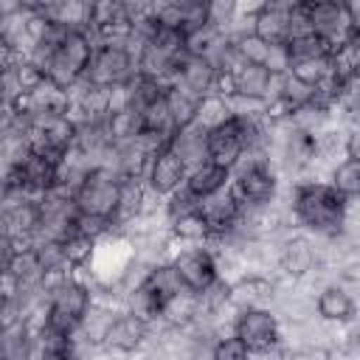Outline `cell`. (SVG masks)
Instances as JSON below:
<instances>
[{"instance_id": "9a60e30c", "label": "cell", "mask_w": 360, "mask_h": 360, "mask_svg": "<svg viewBox=\"0 0 360 360\" xmlns=\"http://www.w3.org/2000/svg\"><path fill=\"white\" fill-rule=\"evenodd\" d=\"M295 0H264L253 14V34L267 45L287 42V14Z\"/></svg>"}, {"instance_id": "e575fe53", "label": "cell", "mask_w": 360, "mask_h": 360, "mask_svg": "<svg viewBox=\"0 0 360 360\" xmlns=\"http://www.w3.org/2000/svg\"><path fill=\"white\" fill-rule=\"evenodd\" d=\"M141 127L149 129V132H158V135H172L174 127H172V115H169V107H166V96L155 98L152 104H146L141 110Z\"/></svg>"}, {"instance_id": "5bb4252c", "label": "cell", "mask_w": 360, "mask_h": 360, "mask_svg": "<svg viewBox=\"0 0 360 360\" xmlns=\"http://www.w3.org/2000/svg\"><path fill=\"white\" fill-rule=\"evenodd\" d=\"M312 307H315V318H321L326 323H335V326H343V323H354L357 321V298H354V292L343 290L335 281L326 284L312 298Z\"/></svg>"}, {"instance_id": "60d3db41", "label": "cell", "mask_w": 360, "mask_h": 360, "mask_svg": "<svg viewBox=\"0 0 360 360\" xmlns=\"http://www.w3.org/2000/svg\"><path fill=\"white\" fill-rule=\"evenodd\" d=\"M233 48H236V53H239V59H242V62H248V65H262V68H264V62H267V56H270V48H273V45L262 42L256 34H248V37L236 39V42H233Z\"/></svg>"}, {"instance_id": "f1b7e54d", "label": "cell", "mask_w": 360, "mask_h": 360, "mask_svg": "<svg viewBox=\"0 0 360 360\" xmlns=\"http://www.w3.org/2000/svg\"><path fill=\"white\" fill-rule=\"evenodd\" d=\"M231 76H233V93L264 98V90H267V79H270V70H267V68L242 62V65H239V68H236Z\"/></svg>"}, {"instance_id": "4dcf8cb0", "label": "cell", "mask_w": 360, "mask_h": 360, "mask_svg": "<svg viewBox=\"0 0 360 360\" xmlns=\"http://www.w3.org/2000/svg\"><path fill=\"white\" fill-rule=\"evenodd\" d=\"M228 118H231V112H228L225 96H219V93H205V96H200V101H197V115H194V124H197L200 129L208 132V129L225 124Z\"/></svg>"}, {"instance_id": "cb8c5ba5", "label": "cell", "mask_w": 360, "mask_h": 360, "mask_svg": "<svg viewBox=\"0 0 360 360\" xmlns=\"http://www.w3.org/2000/svg\"><path fill=\"white\" fill-rule=\"evenodd\" d=\"M104 129H107V138L110 143L121 146V143H129L143 127H141V112L135 107H124V110H115V112H107L104 115Z\"/></svg>"}, {"instance_id": "3957f363", "label": "cell", "mask_w": 360, "mask_h": 360, "mask_svg": "<svg viewBox=\"0 0 360 360\" xmlns=\"http://www.w3.org/2000/svg\"><path fill=\"white\" fill-rule=\"evenodd\" d=\"M118 200H121V177L107 169H98V166L90 169L73 191V202H76L79 214L101 217L110 222L118 211Z\"/></svg>"}, {"instance_id": "83f0119b", "label": "cell", "mask_w": 360, "mask_h": 360, "mask_svg": "<svg viewBox=\"0 0 360 360\" xmlns=\"http://www.w3.org/2000/svg\"><path fill=\"white\" fill-rule=\"evenodd\" d=\"M6 270L14 276V281L20 287H37V284H42V276H45L42 267H39V259H37L34 248H17Z\"/></svg>"}, {"instance_id": "d590c367", "label": "cell", "mask_w": 360, "mask_h": 360, "mask_svg": "<svg viewBox=\"0 0 360 360\" xmlns=\"http://www.w3.org/2000/svg\"><path fill=\"white\" fill-rule=\"evenodd\" d=\"M208 360H253V352L233 332H228V335L214 338L208 349Z\"/></svg>"}, {"instance_id": "ba28073f", "label": "cell", "mask_w": 360, "mask_h": 360, "mask_svg": "<svg viewBox=\"0 0 360 360\" xmlns=\"http://www.w3.org/2000/svg\"><path fill=\"white\" fill-rule=\"evenodd\" d=\"M304 8H307L312 34L321 37L329 48L346 42L349 37H360V31H354L349 25L343 3H338V0H304Z\"/></svg>"}, {"instance_id": "7c38bea8", "label": "cell", "mask_w": 360, "mask_h": 360, "mask_svg": "<svg viewBox=\"0 0 360 360\" xmlns=\"http://www.w3.org/2000/svg\"><path fill=\"white\" fill-rule=\"evenodd\" d=\"M318 267V253L312 245V236L304 231H292L276 253V273L290 278H304L309 270Z\"/></svg>"}, {"instance_id": "1f68e13d", "label": "cell", "mask_w": 360, "mask_h": 360, "mask_svg": "<svg viewBox=\"0 0 360 360\" xmlns=\"http://www.w3.org/2000/svg\"><path fill=\"white\" fill-rule=\"evenodd\" d=\"M37 259H39V267L45 276H62V273H70V264H68V253H65V245L62 242H34L31 245Z\"/></svg>"}, {"instance_id": "b9f144b4", "label": "cell", "mask_w": 360, "mask_h": 360, "mask_svg": "<svg viewBox=\"0 0 360 360\" xmlns=\"http://www.w3.org/2000/svg\"><path fill=\"white\" fill-rule=\"evenodd\" d=\"M205 11H208V22L219 31H225L231 25V20L236 17V0H214V3H205Z\"/></svg>"}, {"instance_id": "484cf974", "label": "cell", "mask_w": 360, "mask_h": 360, "mask_svg": "<svg viewBox=\"0 0 360 360\" xmlns=\"http://www.w3.org/2000/svg\"><path fill=\"white\" fill-rule=\"evenodd\" d=\"M343 200L354 202L360 194V158H343L340 163H335L329 180H326Z\"/></svg>"}, {"instance_id": "d6986e66", "label": "cell", "mask_w": 360, "mask_h": 360, "mask_svg": "<svg viewBox=\"0 0 360 360\" xmlns=\"http://www.w3.org/2000/svg\"><path fill=\"white\" fill-rule=\"evenodd\" d=\"M118 309H112L110 304H101V301H93V307L87 309V315L79 321L76 326V338L84 343V346H93V349H101L112 321H115Z\"/></svg>"}, {"instance_id": "277c9868", "label": "cell", "mask_w": 360, "mask_h": 360, "mask_svg": "<svg viewBox=\"0 0 360 360\" xmlns=\"http://www.w3.org/2000/svg\"><path fill=\"white\" fill-rule=\"evenodd\" d=\"M169 264L177 273L183 290H188L194 295H202L219 278L217 259H214L211 248H205V245H180V248H174L172 256H169Z\"/></svg>"}, {"instance_id": "4fadbf2b", "label": "cell", "mask_w": 360, "mask_h": 360, "mask_svg": "<svg viewBox=\"0 0 360 360\" xmlns=\"http://www.w3.org/2000/svg\"><path fill=\"white\" fill-rule=\"evenodd\" d=\"M205 143H208V163L219 166V169H233L242 158V127L236 118H228L225 124L214 127L205 132Z\"/></svg>"}, {"instance_id": "7a4b0ae2", "label": "cell", "mask_w": 360, "mask_h": 360, "mask_svg": "<svg viewBox=\"0 0 360 360\" xmlns=\"http://www.w3.org/2000/svg\"><path fill=\"white\" fill-rule=\"evenodd\" d=\"M281 177L262 155H242L231 169V191L239 205H267L276 200Z\"/></svg>"}, {"instance_id": "6da1fadb", "label": "cell", "mask_w": 360, "mask_h": 360, "mask_svg": "<svg viewBox=\"0 0 360 360\" xmlns=\"http://www.w3.org/2000/svg\"><path fill=\"white\" fill-rule=\"evenodd\" d=\"M354 202L343 200L329 183H309V180L290 183L292 222L298 231L309 236H343V225Z\"/></svg>"}, {"instance_id": "44dd1931", "label": "cell", "mask_w": 360, "mask_h": 360, "mask_svg": "<svg viewBox=\"0 0 360 360\" xmlns=\"http://www.w3.org/2000/svg\"><path fill=\"white\" fill-rule=\"evenodd\" d=\"M6 222H8V233L14 239L17 248H28L31 236L39 228V205L37 200H22L17 205H6Z\"/></svg>"}, {"instance_id": "8992f818", "label": "cell", "mask_w": 360, "mask_h": 360, "mask_svg": "<svg viewBox=\"0 0 360 360\" xmlns=\"http://www.w3.org/2000/svg\"><path fill=\"white\" fill-rule=\"evenodd\" d=\"M231 332L253 354H264V352H273L276 346H281V323L270 307H253V309L236 312Z\"/></svg>"}, {"instance_id": "603a6c76", "label": "cell", "mask_w": 360, "mask_h": 360, "mask_svg": "<svg viewBox=\"0 0 360 360\" xmlns=\"http://www.w3.org/2000/svg\"><path fill=\"white\" fill-rule=\"evenodd\" d=\"M183 186L202 202L205 197H211V194H217V191H222V188L231 186V172L228 169H219L214 163H202L200 169H194V172L186 174V183Z\"/></svg>"}, {"instance_id": "ffe728a7", "label": "cell", "mask_w": 360, "mask_h": 360, "mask_svg": "<svg viewBox=\"0 0 360 360\" xmlns=\"http://www.w3.org/2000/svg\"><path fill=\"white\" fill-rule=\"evenodd\" d=\"M37 6L51 22L65 25L68 31L90 28V3L84 0H51V3H37Z\"/></svg>"}, {"instance_id": "8fae6325", "label": "cell", "mask_w": 360, "mask_h": 360, "mask_svg": "<svg viewBox=\"0 0 360 360\" xmlns=\"http://www.w3.org/2000/svg\"><path fill=\"white\" fill-rule=\"evenodd\" d=\"M197 211L208 225V233H211L208 245H214V242H222V239H228L233 233V225L239 219V200L233 197V191L228 186V188L205 197Z\"/></svg>"}, {"instance_id": "f35d334b", "label": "cell", "mask_w": 360, "mask_h": 360, "mask_svg": "<svg viewBox=\"0 0 360 360\" xmlns=\"http://www.w3.org/2000/svg\"><path fill=\"white\" fill-rule=\"evenodd\" d=\"M287 56H290V62H295V59H315V56H329V45L321 39V37H315V34H307V37H298V39H290L287 45Z\"/></svg>"}, {"instance_id": "2e32d148", "label": "cell", "mask_w": 360, "mask_h": 360, "mask_svg": "<svg viewBox=\"0 0 360 360\" xmlns=\"http://www.w3.org/2000/svg\"><path fill=\"white\" fill-rule=\"evenodd\" d=\"M214 82H217V73H214V68H211L202 56H197V53H183V56L177 59L172 84L183 87V90H188L191 96L200 98V96H205V93H214Z\"/></svg>"}, {"instance_id": "ee69618b", "label": "cell", "mask_w": 360, "mask_h": 360, "mask_svg": "<svg viewBox=\"0 0 360 360\" xmlns=\"http://www.w3.org/2000/svg\"><path fill=\"white\" fill-rule=\"evenodd\" d=\"M14 59H17V53L8 48V42L0 37V73H6L11 65H14Z\"/></svg>"}, {"instance_id": "f546056e", "label": "cell", "mask_w": 360, "mask_h": 360, "mask_svg": "<svg viewBox=\"0 0 360 360\" xmlns=\"http://www.w3.org/2000/svg\"><path fill=\"white\" fill-rule=\"evenodd\" d=\"M143 287H146L149 292H155L163 304H166L172 295L183 292V284H180V278H177V273L172 270V264H169V262L152 264V267H149V273H146V278H143Z\"/></svg>"}, {"instance_id": "d4e9b609", "label": "cell", "mask_w": 360, "mask_h": 360, "mask_svg": "<svg viewBox=\"0 0 360 360\" xmlns=\"http://www.w3.org/2000/svg\"><path fill=\"white\" fill-rule=\"evenodd\" d=\"M166 228H169V236H172L174 248H180V245H208V236H211L205 219L200 217V211L177 217Z\"/></svg>"}, {"instance_id": "d6a6232c", "label": "cell", "mask_w": 360, "mask_h": 360, "mask_svg": "<svg viewBox=\"0 0 360 360\" xmlns=\"http://www.w3.org/2000/svg\"><path fill=\"white\" fill-rule=\"evenodd\" d=\"M8 73H11V79H14V84H17V90L25 96V93H34V90H39L45 82H48V76H45V70L42 68H37L31 59H25V56H17L14 59V65L8 68Z\"/></svg>"}, {"instance_id": "30bf717a", "label": "cell", "mask_w": 360, "mask_h": 360, "mask_svg": "<svg viewBox=\"0 0 360 360\" xmlns=\"http://www.w3.org/2000/svg\"><path fill=\"white\" fill-rule=\"evenodd\" d=\"M149 335H152V323L141 321L132 312H118L107 338H104V343H101V349L107 354H115V357H132L143 349Z\"/></svg>"}, {"instance_id": "7bdbcfd3", "label": "cell", "mask_w": 360, "mask_h": 360, "mask_svg": "<svg viewBox=\"0 0 360 360\" xmlns=\"http://www.w3.org/2000/svg\"><path fill=\"white\" fill-rule=\"evenodd\" d=\"M20 11H22V3L20 0H0V25L6 20H11L14 14H20Z\"/></svg>"}, {"instance_id": "e0dca14e", "label": "cell", "mask_w": 360, "mask_h": 360, "mask_svg": "<svg viewBox=\"0 0 360 360\" xmlns=\"http://www.w3.org/2000/svg\"><path fill=\"white\" fill-rule=\"evenodd\" d=\"M270 295H273V281L270 276H259V273H245L236 281L228 284V304L242 312V309H253V307H270Z\"/></svg>"}, {"instance_id": "74e56055", "label": "cell", "mask_w": 360, "mask_h": 360, "mask_svg": "<svg viewBox=\"0 0 360 360\" xmlns=\"http://www.w3.org/2000/svg\"><path fill=\"white\" fill-rule=\"evenodd\" d=\"M183 17H186V0H160V3H152V20L158 22V28L183 31Z\"/></svg>"}, {"instance_id": "9c48e42d", "label": "cell", "mask_w": 360, "mask_h": 360, "mask_svg": "<svg viewBox=\"0 0 360 360\" xmlns=\"http://www.w3.org/2000/svg\"><path fill=\"white\" fill-rule=\"evenodd\" d=\"M186 166H183V160L172 152V146L166 143L163 149H158L152 158H149V163H146V172H143V186H146V191H152L155 197H160V200H166L169 194H174L177 188H183V183H186Z\"/></svg>"}, {"instance_id": "5b68a950", "label": "cell", "mask_w": 360, "mask_h": 360, "mask_svg": "<svg viewBox=\"0 0 360 360\" xmlns=\"http://www.w3.org/2000/svg\"><path fill=\"white\" fill-rule=\"evenodd\" d=\"M93 42L84 37V31H70L68 39L53 51L48 68H45V76L53 87L59 90H68L84 70H87V62L93 56Z\"/></svg>"}, {"instance_id": "8d00e7d4", "label": "cell", "mask_w": 360, "mask_h": 360, "mask_svg": "<svg viewBox=\"0 0 360 360\" xmlns=\"http://www.w3.org/2000/svg\"><path fill=\"white\" fill-rule=\"evenodd\" d=\"M225 101H228L231 118H239V121H259V118H264V112H267V101H264V98H256V96L233 93V96H228Z\"/></svg>"}, {"instance_id": "ac0fdd59", "label": "cell", "mask_w": 360, "mask_h": 360, "mask_svg": "<svg viewBox=\"0 0 360 360\" xmlns=\"http://www.w3.org/2000/svg\"><path fill=\"white\" fill-rule=\"evenodd\" d=\"M169 146L172 152L183 160L186 172L200 169L202 163H208V143H205V129H200L197 124H188L183 129H174L169 135Z\"/></svg>"}, {"instance_id": "4316f807", "label": "cell", "mask_w": 360, "mask_h": 360, "mask_svg": "<svg viewBox=\"0 0 360 360\" xmlns=\"http://www.w3.org/2000/svg\"><path fill=\"white\" fill-rule=\"evenodd\" d=\"M166 107H169V115H172V127L174 129H183L188 124H194V115H197V96H191L188 90L172 84L166 87Z\"/></svg>"}, {"instance_id": "52a82bcc", "label": "cell", "mask_w": 360, "mask_h": 360, "mask_svg": "<svg viewBox=\"0 0 360 360\" xmlns=\"http://www.w3.org/2000/svg\"><path fill=\"white\" fill-rule=\"evenodd\" d=\"M132 76H135V56L124 45L101 42V45L93 48L84 79H90L98 87H112V84L129 82Z\"/></svg>"}, {"instance_id": "ab89813d", "label": "cell", "mask_w": 360, "mask_h": 360, "mask_svg": "<svg viewBox=\"0 0 360 360\" xmlns=\"http://www.w3.org/2000/svg\"><path fill=\"white\" fill-rule=\"evenodd\" d=\"M200 208V200L183 186V188H177L174 194H169L166 200H163V217H166V225L172 222V219H177V217H186V214H194Z\"/></svg>"}, {"instance_id": "7402d4cb", "label": "cell", "mask_w": 360, "mask_h": 360, "mask_svg": "<svg viewBox=\"0 0 360 360\" xmlns=\"http://www.w3.org/2000/svg\"><path fill=\"white\" fill-rule=\"evenodd\" d=\"M197 318H200V295L183 290V292L172 295V298L163 304L158 323L174 326V329H186V326H191Z\"/></svg>"}, {"instance_id": "836d02e7", "label": "cell", "mask_w": 360, "mask_h": 360, "mask_svg": "<svg viewBox=\"0 0 360 360\" xmlns=\"http://www.w3.org/2000/svg\"><path fill=\"white\" fill-rule=\"evenodd\" d=\"M287 73H290L292 79H298V82H304V84L315 87V84H321V82L329 76V56H315V59H295V62H290Z\"/></svg>"}]
</instances>
